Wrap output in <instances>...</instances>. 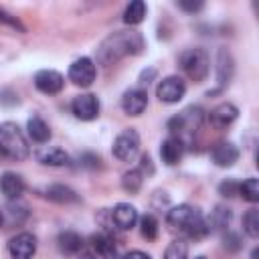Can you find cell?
Masks as SVG:
<instances>
[{
	"instance_id": "cell-14",
	"label": "cell",
	"mask_w": 259,
	"mask_h": 259,
	"mask_svg": "<svg viewBox=\"0 0 259 259\" xmlns=\"http://www.w3.org/2000/svg\"><path fill=\"white\" fill-rule=\"evenodd\" d=\"M111 221L115 223L117 229L130 231V229H134L136 223H138V210H136V206L130 204V202H117V204L113 206V210H111Z\"/></svg>"
},
{
	"instance_id": "cell-38",
	"label": "cell",
	"mask_w": 259,
	"mask_h": 259,
	"mask_svg": "<svg viewBox=\"0 0 259 259\" xmlns=\"http://www.w3.org/2000/svg\"><path fill=\"white\" fill-rule=\"evenodd\" d=\"M251 259H257V249L253 251V255H251Z\"/></svg>"
},
{
	"instance_id": "cell-20",
	"label": "cell",
	"mask_w": 259,
	"mask_h": 259,
	"mask_svg": "<svg viewBox=\"0 0 259 259\" xmlns=\"http://www.w3.org/2000/svg\"><path fill=\"white\" fill-rule=\"evenodd\" d=\"M91 245H93V251H95L101 259H115V255H117L115 241H113L109 235H105V233L93 235V237H91Z\"/></svg>"
},
{
	"instance_id": "cell-28",
	"label": "cell",
	"mask_w": 259,
	"mask_h": 259,
	"mask_svg": "<svg viewBox=\"0 0 259 259\" xmlns=\"http://www.w3.org/2000/svg\"><path fill=\"white\" fill-rule=\"evenodd\" d=\"M140 233L148 241H154L158 237V221L154 214H144L140 219Z\"/></svg>"
},
{
	"instance_id": "cell-25",
	"label": "cell",
	"mask_w": 259,
	"mask_h": 259,
	"mask_svg": "<svg viewBox=\"0 0 259 259\" xmlns=\"http://www.w3.org/2000/svg\"><path fill=\"white\" fill-rule=\"evenodd\" d=\"M142 182H144V174L140 172V168L127 170V172L123 174V178H121V186H123V190L130 192V194H136V192L140 190Z\"/></svg>"
},
{
	"instance_id": "cell-16",
	"label": "cell",
	"mask_w": 259,
	"mask_h": 259,
	"mask_svg": "<svg viewBox=\"0 0 259 259\" xmlns=\"http://www.w3.org/2000/svg\"><path fill=\"white\" fill-rule=\"evenodd\" d=\"M182 154H184V142L176 136H170L162 142L160 146V158L166 166H174L182 160Z\"/></svg>"
},
{
	"instance_id": "cell-24",
	"label": "cell",
	"mask_w": 259,
	"mask_h": 259,
	"mask_svg": "<svg viewBox=\"0 0 259 259\" xmlns=\"http://www.w3.org/2000/svg\"><path fill=\"white\" fill-rule=\"evenodd\" d=\"M146 12H148L146 2H142V0H134V2H130V4L125 6V10H123V22L130 24V26L140 24V22L146 18Z\"/></svg>"
},
{
	"instance_id": "cell-35",
	"label": "cell",
	"mask_w": 259,
	"mask_h": 259,
	"mask_svg": "<svg viewBox=\"0 0 259 259\" xmlns=\"http://www.w3.org/2000/svg\"><path fill=\"white\" fill-rule=\"evenodd\" d=\"M123 259H152L148 253H144V251H130Z\"/></svg>"
},
{
	"instance_id": "cell-30",
	"label": "cell",
	"mask_w": 259,
	"mask_h": 259,
	"mask_svg": "<svg viewBox=\"0 0 259 259\" xmlns=\"http://www.w3.org/2000/svg\"><path fill=\"white\" fill-rule=\"evenodd\" d=\"M231 221V208H225V206H217L212 210V217H210V223H208V229L214 227V229H225Z\"/></svg>"
},
{
	"instance_id": "cell-33",
	"label": "cell",
	"mask_w": 259,
	"mask_h": 259,
	"mask_svg": "<svg viewBox=\"0 0 259 259\" xmlns=\"http://www.w3.org/2000/svg\"><path fill=\"white\" fill-rule=\"evenodd\" d=\"M225 249H229V251H239V249H241L239 235H235V233L227 235V237H225Z\"/></svg>"
},
{
	"instance_id": "cell-27",
	"label": "cell",
	"mask_w": 259,
	"mask_h": 259,
	"mask_svg": "<svg viewBox=\"0 0 259 259\" xmlns=\"http://www.w3.org/2000/svg\"><path fill=\"white\" fill-rule=\"evenodd\" d=\"M243 231L251 239H257L259 237V210L255 206L245 212V217H243Z\"/></svg>"
},
{
	"instance_id": "cell-19",
	"label": "cell",
	"mask_w": 259,
	"mask_h": 259,
	"mask_svg": "<svg viewBox=\"0 0 259 259\" xmlns=\"http://www.w3.org/2000/svg\"><path fill=\"white\" fill-rule=\"evenodd\" d=\"M36 158H38L40 164L55 166V168H63V166H69L71 164L69 154L65 150H61V148H42V150H38Z\"/></svg>"
},
{
	"instance_id": "cell-39",
	"label": "cell",
	"mask_w": 259,
	"mask_h": 259,
	"mask_svg": "<svg viewBox=\"0 0 259 259\" xmlns=\"http://www.w3.org/2000/svg\"><path fill=\"white\" fill-rule=\"evenodd\" d=\"M196 259H206V257H196Z\"/></svg>"
},
{
	"instance_id": "cell-31",
	"label": "cell",
	"mask_w": 259,
	"mask_h": 259,
	"mask_svg": "<svg viewBox=\"0 0 259 259\" xmlns=\"http://www.w3.org/2000/svg\"><path fill=\"white\" fill-rule=\"evenodd\" d=\"M0 24H6V26H12V28H18L20 32H24V26L16 20V16H12L10 12H6L4 8H0Z\"/></svg>"
},
{
	"instance_id": "cell-7",
	"label": "cell",
	"mask_w": 259,
	"mask_h": 259,
	"mask_svg": "<svg viewBox=\"0 0 259 259\" xmlns=\"http://www.w3.org/2000/svg\"><path fill=\"white\" fill-rule=\"evenodd\" d=\"M95 75H97V69H95V63L89 57H79L69 67V79L77 87H89L95 81Z\"/></svg>"
},
{
	"instance_id": "cell-11",
	"label": "cell",
	"mask_w": 259,
	"mask_h": 259,
	"mask_svg": "<svg viewBox=\"0 0 259 259\" xmlns=\"http://www.w3.org/2000/svg\"><path fill=\"white\" fill-rule=\"evenodd\" d=\"M65 85V77L55 71V69H42L34 75V87L40 91V93H47V95H55L63 89Z\"/></svg>"
},
{
	"instance_id": "cell-4",
	"label": "cell",
	"mask_w": 259,
	"mask_h": 259,
	"mask_svg": "<svg viewBox=\"0 0 259 259\" xmlns=\"http://www.w3.org/2000/svg\"><path fill=\"white\" fill-rule=\"evenodd\" d=\"M178 63H180V69L186 73L188 79H192L194 83H202L208 75V69H210V59H208V53L204 49H186L180 57H178Z\"/></svg>"
},
{
	"instance_id": "cell-37",
	"label": "cell",
	"mask_w": 259,
	"mask_h": 259,
	"mask_svg": "<svg viewBox=\"0 0 259 259\" xmlns=\"http://www.w3.org/2000/svg\"><path fill=\"white\" fill-rule=\"evenodd\" d=\"M4 225V214H2V210H0V227Z\"/></svg>"
},
{
	"instance_id": "cell-21",
	"label": "cell",
	"mask_w": 259,
	"mask_h": 259,
	"mask_svg": "<svg viewBox=\"0 0 259 259\" xmlns=\"http://www.w3.org/2000/svg\"><path fill=\"white\" fill-rule=\"evenodd\" d=\"M45 196L53 202H59V204H69V202H77L79 200V194L65 186V184H51L47 190H45Z\"/></svg>"
},
{
	"instance_id": "cell-34",
	"label": "cell",
	"mask_w": 259,
	"mask_h": 259,
	"mask_svg": "<svg viewBox=\"0 0 259 259\" xmlns=\"http://www.w3.org/2000/svg\"><path fill=\"white\" fill-rule=\"evenodd\" d=\"M178 6H180L182 10H186V12H198L204 4H202V2H192V0H180Z\"/></svg>"
},
{
	"instance_id": "cell-23",
	"label": "cell",
	"mask_w": 259,
	"mask_h": 259,
	"mask_svg": "<svg viewBox=\"0 0 259 259\" xmlns=\"http://www.w3.org/2000/svg\"><path fill=\"white\" fill-rule=\"evenodd\" d=\"M59 243V249L65 253V255H75L83 249V239L81 235H77L75 231H63L57 239Z\"/></svg>"
},
{
	"instance_id": "cell-1",
	"label": "cell",
	"mask_w": 259,
	"mask_h": 259,
	"mask_svg": "<svg viewBox=\"0 0 259 259\" xmlns=\"http://www.w3.org/2000/svg\"><path fill=\"white\" fill-rule=\"evenodd\" d=\"M146 49V40L138 30H115L101 40L97 47V63L109 67L123 57L140 55Z\"/></svg>"
},
{
	"instance_id": "cell-8",
	"label": "cell",
	"mask_w": 259,
	"mask_h": 259,
	"mask_svg": "<svg viewBox=\"0 0 259 259\" xmlns=\"http://www.w3.org/2000/svg\"><path fill=\"white\" fill-rule=\"evenodd\" d=\"M184 93H186V83L176 75L164 77L156 89V95L162 103H178L184 97Z\"/></svg>"
},
{
	"instance_id": "cell-15",
	"label": "cell",
	"mask_w": 259,
	"mask_h": 259,
	"mask_svg": "<svg viewBox=\"0 0 259 259\" xmlns=\"http://www.w3.org/2000/svg\"><path fill=\"white\" fill-rule=\"evenodd\" d=\"M210 160L221 168H231L239 160V148L233 142H219L210 150Z\"/></svg>"
},
{
	"instance_id": "cell-13",
	"label": "cell",
	"mask_w": 259,
	"mask_h": 259,
	"mask_svg": "<svg viewBox=\"0 0 259 259\" xmlns=\"http://www.w3.org/2000/svg\"><path fill=\"white\" fill-rule=\"evenodd\" d=\"M233 73H235V59H233L229 49L221 47L217 51V81H219V87H227L233 79Z\"/></svg>"
},
{
	"instance_id": "cell-32",
	"label": "cell",
	"mask_w": 259,
	"mask_h": 259,
	"mask_svg": "<svg viewBox=\"0 0 259 259\" xmlns=\"http://www.w3.org/2000/svg\"><path fill=\"white\" fill-rule=\"evenodd\" d=\"M237 190H239V184L233 182V180H225V182H221V186H219V192H221L223 196H235Z\"/></svg>"
},
{
	"instance_id": "cell-22",
	"label": "cell",
	"mask_w": 259,
	"mask_h": 259,
	"mask_svg": "<svg viewBox=\"0 0 259 259\" xmlns=\"http://www.w3.org/2000/svg\"><path fill=\"white\" fill-rule=\"evenodd\" d=\"M26 130H28V136H30L36 144H45V142L51 140V127H49V123H47L42 117H38V115L28 117Z\"/></svg>"
},
{
	"instance_id": "cell-6",
	"label": "cell",
	"mask_w": 259,
	"mask_h": 259,
	"mask_svg": "<svg viewBox=\"0 0 259 259\" xmlns=\"http://www.w3.org/2000/svg\"><path fill=\"white\" fill-rule=\"evenodd\" d=\"M113 156L121 162H132L140 152V134L134 127L123 130L113 142Z\"/></svg>"
},
{
	"instance_id": "cell-2",
	"label": "cell",
	"mask_w": 259,
	"mask_h": 259,
	"mask_svg": "<svg viewBox=\"0 0 259 259\" xmlns=\"http://www.w3.org/2000/svg\"><path fill=\"white\" fill-rule=\"evenodd\" d=\"M166 223L174 233L194 237V239H200L210 231L202 212L190 204H178V206L170 208L166 214Z\"/></svg>"
},
{
	"instance_id": "cell-17",
	"label": "cell",
	"mask_w": 259,
	"mask_h": 259,
	"mask_svg": "<svg viewBox=\"0 0 259 259\" xmlns=\"http://www.w3.org/2000/svg\"><path fill=\"white\" fill-rule=\"evenodd\" d=\"M0 190L8 200H16L24 192V180L16 172H4L0 176Z\"/></svg>"
},
{
	"instance_id": "cell-26",
	"label": "cell",
	"mask_w": 259,
	"mask_h": 259,
	"mask_svg": "<svg viewBox=\"0 0 259 259\" xmlns=\"http://www.w3.org/2000/svg\"><path fill=\"white\" fill-rule=\"evenodd\" d=\"M237 194H241L247 202H257L259 200V180L257 178H247V180H243L241 184H239V190H237Z\"/></svg>"
},
{
	"instance_id": "cell-5",
	"label": "cell",
	"mask_w": 259,
	"mask_h": 259,
	"mask_svg": "<svg viewBox=\"0 0 259 259\" xmlns=\"http://www.w3.org/2000/svg\"><path fill=\"white\" fill-rule=\"evenodd\" d=\"M202 119H204V111L196 105H190L168 121V130L172 132V136L182 138L184 132H196L200 127Z\"/></svg>"
},
{
	"instance_id": "cell-29",
	"label": "cell",
	"mask_w": 259,
	"mask_h": 259,
	"mask_svg": "<svg viewBox=\"0 0 259 259\" xmlns=\"http://www.w3.org/2000/svg\"><path fill=\"white\" fill-rule=\"evenodd\" d=\"M164 259H188V245L182 239H174L172 243H168Z\"/></svg>"
},
{
	"instance_id": "cell-9",
	"label": "cell",
	"mask_w": 259,
	"mask_h": 259,
	"mask_svg": "<svg viewBox=\"0 0 259 259\" xmlns=\"http://www.w3.org/2000/svg\"><path fill=\"white\" fill-rule=\"evenodd\" d=\"M71 111L81 121H93L99 115V99L93 93H79L71 101Z\"/></svg>"
},
{
	"instance_id": "cell-3",
	"label": "cell",
	"mask_w": 259,
	"mask_h": 259,
	"mask_svg": "<svg viewBox=\"0 0 259 259\" xmlns=\"http://www.w3.org/2000/svg\"><path fill=\"white\" fill-rule=\"evenodd\" d=\"M28 142L22 134V130L14 121H2L0 123V156L20 162L28 158Z\"/></svg>"
},
{
	"instance_id": "cell-10",
	"label": "cell",
	"mask_w": 259,
	"mask_h": 259,
	"mask_svg": "<svg viewBox=\"0 0 259 259\" xmlns=\"http://www.w3.org/2000/svg\"><path fill=\"white\" fill-rule=\"evenodd\" d=\"M8 253L12 259H30L36 253V237L32 233H18L8 241Z\"/></svg>"
},
{
	"instance_id": "cell-18",
	"label": "cell",
	"mask_w": 259,
	"mask_h": 259,
	"mask_svg": "<svg viewBox=\"0 0 259 259\" xmlns=\"http://www.w3.org/2000/svg\"><path fill=\"white\" fill-rule=\"evenodd\" d=\"M237 115H239V109L233 105V103H221V105H217L214 109H210V113H208V121L214 125V127H227V125H231L235 119H237Z\"/></svg>"
},
{
	"instance_id": "cell-36",
	"label": "cell",
	"mask_w": 259,
	"mask_h": 259,
	"mask_svg": "<svg viewBox=\"0 0 259 259\" xmlns=\"http://www.w3.org/2000/svg\"><path fill=\"white\" fill-rule=\"evenodd\" d=\"M154 75H156V69H148V71H144V73H142V77H140V83H146V85H148V83H150V79H152Z\"/></svg>"
},
{
	"instance_id": "cell-12",
	"label": "cell",
	"mask_w": 259,
	"mask_h": 259,
	"mask_svg": "<svg viewBox=\"0 0 259 259\" xmlns=\"http://www.w3.org/2000/svg\"><path fill=\"white\" fill-rule=\"evenodd\" d=\"M148 107V93L142 87H132L121 97V109L127 115H142Z\"/></svg>"
}]
</instances>
